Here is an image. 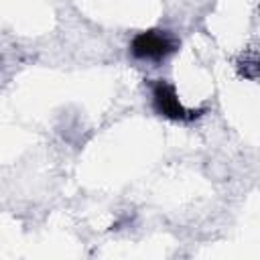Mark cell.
Returning a JSON list of instances; mask_svg holds the SVG:
<instances>
[{
  "instance_id": "2",
  "label": "cell",
  "mask_w": 260,
  "mask_h": 260,
  "mask_svg": "<svg viewBox=\"0 0 260 260\" xmlns=\"http://www.w3.org/2000/svg\"><path fill=\"white\" fill-rule=\"evenodd\" d=\"M150 102H152V110L173 122H193L197 120L201 114H205V108L201 110H187L173 83H169L167 79H154L150 83Z\"/></svg>"
},
{
  "instance_id": "1",
  "label": "cell",
  "mask_w": 260,
  "mask_h": 260,
  "mask_svg": "<svg viewBox=\"0 0 260 260\" xmlns=\"http://www.w3.org/2000/svg\"><path fill=\"white\" fill-rule=\"evenodd\" d=\"M179 49V41L169 32L160 28H148L140 30L130 41V55L140 61H165Z\"/></svg>"
}]
</instances>
